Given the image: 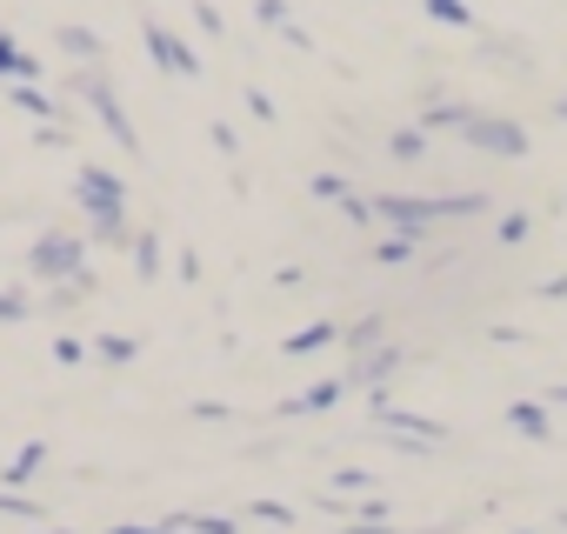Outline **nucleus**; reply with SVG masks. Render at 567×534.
Here are the masks:
<instances>
[{
  "mask_svg": "<svg viewBox=\"0 0 567 534\" xmlns=\"http://www.w3.org/2000/svg\"><path fill=\"white\" fill-rule=\"evenodd\" d=\"M8 94H14V107H28V114H54V101H48L34 81H21V88H8Z\"/></svg>",
  "mask_w": 567,
  "mask_h": 534,
  "instance_id": "6e6552de",
  "label": "nucleus"
},
{
  "mask_svg": "<svg viewBox=\"0 0 567 534\" xmlns=\"http://www.w3.org/2000/svg\"><path fill=\"white\" fill-rule=\"evenodd\" d=\"M147 54L167 68V74H181V81H194L200 74V61H194V48L181 41V34H167V28H147Z\"/></svg>",
  "mask_w": 567,
  "mask_h": 534,
  "instance_id": "20e7f679",
  "label": "nucleus"
},
{
  "mask_svg": "<svg viewBox=\"0 0 567 534\" xmlns=\"http://www.w3.org/2000/svg\"><path fill=\"white\" fill-rule=\"evenodd\" d=\"M408 254H414V240H408V234H388V240H381V260H408Z\"/></svg>",
  "mask_w": 567,
  "mask_h": 534,
  "instance_id": "2eb2a0df",
  "label": "nucleus"
},
{
  "mask_svg": "<svg viewBox=\"0 0 567 534\" xmlns=\"http://www.w3.org/2000/svg\"><path fill=\"white\" fill-rule=\"evenodd\" d=\"M81 94H87V107L114 127V141H121V147H141V141H134V121L121 114V101H114V88H107V81H94V74H87V81H81Z\"/></svg>",
  "mask_w": 567,
  "mask_h": 534,
  "instance_id": "39448f33",
  "label": "nucleus"
},
{
  "mask_svg": "<svg viewBox=\"0 0 567 534\" xmlns=\"http://www.w3.org/2000/svg\"><path fill=\"white\" fill-rule=\"evenodd\" d=\"M481 154H501V161H520L527 154V134L514 127V121H501V114H467V127H461Z\"/></svg>",
  "mask_w": 567,
  "mask_h": 534,
  "instance_id": "f03ea898",
  "label": "nucleus"
},
{
  "mask_svg": "<svg viewBox=\"0 0 567 534\" xmlns=\"http://www.w3.org/2000/svg\"><path fill=\"white\" fill-rule=\"evenodd\" d=\"M427 14H434V21H447V28H474V14L461 8V0H427Z\"/></svg>",
  "mask_w": 567,
  "mask_h": 534,
  "instance_id": "1a4fd4ad",
  "label": "nucleus"
},
{
  "mask_svg": "<svg viewBox=\"0 0 567 534\" xmlns=\"http://www.w3.org/2000/svg\"><path fill=\"white\" fill-rule=\"evenodd\" d=\"M254 14H260L267 28H295V21H288V8H280V0H254Z\"/></svg>",
  "mask_w": 567,
  "mask_h": 534,
  "instance_id": "ddd939ff",
  "label": "nucleus"
},
{
  "mask_svg": "<svg viewBox=\"0 0 567 534\" xmlns=\"http://www.w3.org/2000/svg\"><path fill=\"white\" fill-rule=\"evenodd\" d=\"M81 201H87V214H94V227H101L107 240H121V234H127V214H121V181H114V174L81 167Z\"/></svg>",
  "mask_w": 567,
  "mask_h": 534,
  "instance_id": "f257e3e1",
  "label": "nucleus"
},
{
  "mask_svg": "<svg viewBox=\"0 0 567 534\" xmlns=\"http://www.w3.org/2000/svg\"><path fill=\"white\" fill-rule=\"evenodd\" d=\"M34 275H48V281H74V275H87V267H81V240H68V234L34 240Z\"/></svg>",
  "mask_w": 567,
  "mask_h": 534,
  "instance_id": "7ed1b4c3",
  "label": "nucleus"
},
{
  "mask_svg": "<svg viewBox=\"0 0 567 534\" xmlns=\"http://www.w3.org/2000/svg\"><path fill=\"white\" fill-rule=\"evenodd\" d=\"M388 154H394V161H421V154H427V127H401V134L388 141Z\"/></svg>",
  "mask_w": 567,
  "mask_h": 534,
  "instance_id": "0eeeda50",
  "label": "nucleus"
},
{
  "mask_svg": "<svg viewBox=\"0 0 567 534\" xmlns=\"http://www.w3.org/2000/svg\"><path fill=\"white\" fill-rule=\"evenodd\" d=\"M315 194H321V201H341V207H348V201H354V194H348V187H341V181H334V174H321V181H315Z\"/></svg>",
  "mask_w": 567,
  "mask_h": 534,
  "instance_id": "4468645a",
  "label": "nucleus"
},
{
  "mask_svg": "<svg viewBox=\"0 0 567 534\" xmlns=\"http://www.w3.org/2000/svg\"><path fill=\"white\" fill-rule=\"evenodd\" d=\"M28 308H21V295H0V321H21Z\"/></svg>",
  "mask_w": 567,
  "mask_h": 534,
  "instance_id": "dca6fc26",
  "label": "nucleus"
},
{
  "mask_svg": "<svg viewBox=\"0 0 567 534\" xmlns=\"http://www.w3.org/2000/svg\"><path fill=\"white\" fill-rule=\"evenodd\" d=\"M61 48H68V54H74V61H94V54H101V48H94V34H87V28H68V34H61Z\"/></svg>",
  "mask_w": 567,
  "mask_h": 534,
  "instance_id": "9d476101",
  "label": "nucleus"
},
{
  "mask_svg": "<svg viewBox=\"0 0 567 534\" xmlns=\"http://www.w3.org/2000/svg\"><path fill=\"white\" fill-rule=\"evenodd\" d=\"M328 341H334V328H308V335L288 341V355H308V348H328Z\"/></svg>",
  "mask_w": 567,
  "mask_h": 534,
  "instance_id": "f8f14e48",
  "label": "nucleus"
},
{
  "mask_svg": "<svg viewBox=\"0 0 567 534\" xmlns=\"http://www.w3.org/2000/svg\"><path fill=\"white\" fill-rule=\"evenodd\" d=\"M507 421H514V428H520V434H547V414H540V408H534V401H520V408H514V414H507Z\"/></svg>",
  "mask_w": 567,
  "mask_h": 534,
  "instance_id": "9b49d317",
  "label": "nucleus"
},
{
  "mask_svg": "<svg viewBox=\"0 0 567 534\" xmlns=\"http://www.w3.org/2000/svg\"><path fill=\"white\" fill-rule=\"evenodd\" d=\"M0 74H8V81H41V61H34V54H21L8 34H0Z\"/></svg>",
  "mask_w": 567,
  "mask_h": 534,
  "instance_id": "423d86ee",
  "label": "nucleus"
}]
</instances>
